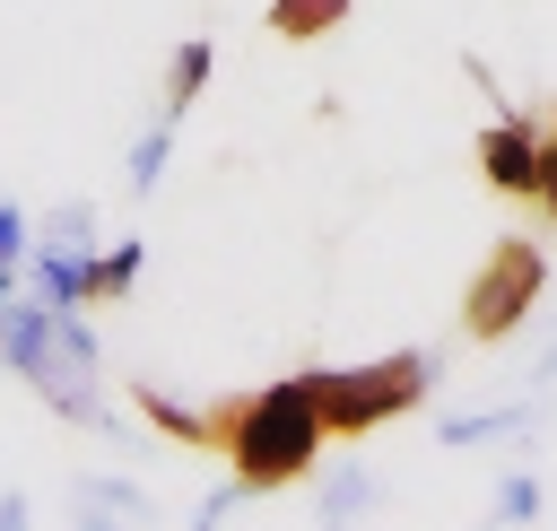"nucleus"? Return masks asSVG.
Here are the masks:
<instances>
[{
  "mask_svg": "<svg viewBox=\"0 0 557 531\" xmlns=\"http://www.w3.org/2000/svg\"><path fill=\"white\" fill-rule=\"evenodd\" d=\"M0 366L70 427H96L113 435L122 409L104 400V366H96V331H87V305H44V296H9L0 305Z\"/></svg>",
  "mask_w": 557,
  "mask_h": 531,
  "instance_id": "obj_1",
  "label": "nucleus"
},
{
  "mask_svg": "<svg viewBox=\"0 0 557 531\" xmlns=\"http://www.w3.org/2000/svg\"><path fill=\"white\" fill-rule=\"evenodd\" d=\"M322 444H331V427H322L305 374H278V383H261V392H244V400L218 409V461H226L252 496L296 487V479L322 461Z\"/></svg>",
  "mask_w": 557,
  "mask_h": 531,
  "instance_id": "obj_2",
  "label": "nucleus"
},
{
  "mask_svg": "<svg viewBox=\"0 0 557 531\" xmlns=\"http://www.w3.org/2000/svg\"><path fill=\"white\" fill-rule=\"evenodd\" d=\"M305 383H313V409H322L331 435H374L435 392V357L392 348V357H366V366H305Z\"/></svg>",
  "mask_w": 557,
  "mask_h": 531,
  "instance_id": "obj_3",
  "label": "nucleus"
},
{
  "mask_svg": "<svg viewBox=\"0 0 557 531\" xmlns=\"http://www.w3.org/2000/svg\"><path fill=\"white\" fill-rule=\"evenodd\" d=\"M540 296H548V252H540V235H505V244L470 270L461 331H470L479 348H496V339H513V331L540 313Z\"/></svg>",
  "mask_w": 557,
  "mask_h": 531,
  "instance_id": "obj_4",
  "label": "nucleus"
},
{
  "mask_svg": "<svg viewBox=\"0 0 557 531\" xmlns=\"http://www.w3.org/2000/svg\"><path fill=\"white\" fill-rule=\"evenodd\" d=\"M479 174H487L505 200H531V192H540V122L513 113V104H496V122L479 131Z\"/></svg>",
  "mask_w": 557,
  "mask_h": 531,
  "instance_id": "obj_5",
  "label": "nucleus"
},
{
  "mask_svg": "<svg viewBox=\"0 0 557 531\" xmlns=\"http://www.w3.org/2000/svg\"><path fill=\"white\" fill-rule=\"evenodd\" d=\"M174 139H183V104H165V96H157V104H148V122H139V131H131V148H122V192H139V200H148V192L165 183V165H174Z\"/></svg>",
  "mask_w": 557,
  "mask_h": 531,
  "instance_id": "obj_6",
  "label": "nucleus"
},
{
  "mask_svg": "<svg viewBox=\"0 0 557 531\" xmlns=\"http://www.w3.org/2000/svg\"><path fill=\"white\" fill-rule=\"evenodd\" d=\"M70 514H78V522H148L157 505H148V487L122 479V470H78V479H70Z\"/></svg>",
  "mask_w": 557,
  "mask_h": 531,
  "instance_id": "obj_7",
  "label": "nucleus"
},
{
  "mask_svg": "<svg viewBox=\"0 0 557 531\" xmlns=\"http://www.w3.org/2000/svg\"><path fill=\"white\" fill-rule=\"evenodd\" d=\"M531 427H540V400H513V409H453V418H435V444H531Z\"/></svg>",
  "mask_w": 557,
  "mask_h": 531,
  "instance_id": "obj_8",
  "label": "nucleus"
},
{
  "mask_svg": "<svg viewBox=\"0 0 557 531\" xmlns=\"http://www.w3.org/2000/svg\"><path fill=\"white\" fill-rule=\"evenodd\" d=\"M87 261H96V252L35 244V252H26V296H44V305H87Z\"/></svg>",
  "mask_w": 557,
  "mask_h": 531,
  "instance_id": "obj_9",
  "label": "nucleus"
},
{
  "mask_svg": "<svg viewBox=\"0 0 557 531\" xmlns=\"http://www.w3.org/2000/svg\"><path fill=\"white\" fill-rule=\"evenodd\" d=\"M131 400H139V418H148L157 435H174V444H191V453H218V409H183V400H165L157 383H139Z\"/></svg>",
  "mask_w": 557,
  "mask_h": 531,
  "instance_id": "obj_10",
  "label": "nucleus"
},
{
  "mask_svg": "<svg viewBox=\"0 0 557 531\" xmlns=\"http://www.w3.org/2000/svg\"><path fill=\"white\" fill-rule=\"evenodd\" d=\"M383 505V479L366 470V461H331V479L313 487V514L322 522H357V514H374Z\"/></svg>",
  "mask_w": 557,
  "mask_h": 531,
  "instance_id": "obj_11",
  "label": "nucleus"
},
{
  "mask_svg": "<svg viewBox=\"0 0 557 531\" xmlns=\"http://www.w3.org/2000/svg\"><path fill=\"white\" fill-rule=\"evenodd\" d=\"M139 270H148V244H139V235H122V244H96V261H87V305H113V296H131V287H139Z\"/></svg>",
  "mask_w": 557,
  "mask_h": 531,
  "instance_id": "obj_12",
  "label": "nucleus"
},
{
  "mask_svg": "<svg viewBox=\"0 0 557 531\" xmlns=\"http://www.w3.org/2000/svg\"><path fill=\"white\" fill-rule=\"evenodd\" d=\"M209 70H218V44H209V35H191V44H174V61H165V87H157V96L191 113V104H200V87H209Z\"/></svg>",
  "mask_w": 557,
  "mask_h": 531,
  "instance_id": "obj_13",
  "label": "nucleus"
},
{
  "mask_svg": "<svg viewBox=\"0 0 557 531\" xmlns=\"http://www.w3.org/2000/svg\"><path fill=\"white\" fill-rule=\"evenodd\" d=\"M348 17V0H270V35L278 44H313V35H331Z\"/></svg>",
  "mask_w": 557,
  "mask_h": 531,
  "instance_id": "obj_14",
  "label": "nucleus"
},
{
  "mask_svg": "<svg viewBox=\"0 0 557 531\" xmlns=\"http://www.w3.org/2000/svg\"><path fill=\"white\" fill-rule=\"evenodd\" d=\"M540 505H548V487H540V461L522 453V461H513V470L496 479V496H487V514H496V522H531Z\"/></svg>",
  "mask_w": 557,
  "mask_h": 531,
  "instance_id": "obj_15",
  "label": "nucleus"
},
{
  "mask_svg": "<svg viewBox=\"0 0 557 531\" xmlns=\"http://www.w3.org/2000/svg\"><path fill=\"white\" fill-rule=\"evenodd\" d=\"M35 244H61V252H96V209L87 200H61L35 218Z\"/></svg>",
  "mask_w": 557,
  "mask_h": 531,
  "instance_id": "obj_16",
  "label": "nucleus"
},
{
  "mask_svg": "<svg viewBox=\"0 0 557 531\" xmlns=\"http://www.w3.org/2000/svg\"><path fill=\"white\" fill-rule=\"evenodd\" d=\"M26 252H35V218L17 200H0V261H26Z\"/></svg>",
  "mask_w": 557,
  "mask_h": 531,
  "instance_id": "obj_17",
  "label": "nucleus"
},
{
  "mask_svg": "<svg viewBox=\"0 0 557 531\" xmlns=\"http://www.w3.org/2000/svg\"><path fill=\"white\" fill-rule=\"evenodd\" d=\"M531 209H540V218L557 226V131L540 139V192H531Z\"/></svg>",
  "mask_w": 557,
  "mask_h": 531,
  "instance_id": "obj_18",
  "label": "nucleus"
},
{
  "mask_svg": "<svg viewBox=\"0 0 557 531\" xmlns=\"http://www.w3.org/2000/svg\"><path fill=\"white\" fill-rule=\"evenodd\" d=\"M244 496H252V487H244V479H226V487H209V496H200V514H191V522H226Z\"/></svg>",
  "mask_w": 557,
  "mask_h": 531,
  "instance_id": "obj_19",
  "label": "nucleus"
},
{
  "mask_svg": "<svg viewBox=\"0 0 557 531\" xmlns=\"http://www.w3.org/2000/svg\"><path fill=\"white\" fill-rule=\"evenodd\" d=\"M540 383H557V331H548V339H540V357H531V392H540Z\"/></svg>",
  "mask_w": 557,
  "mask_h": 531,
  "instance_id": "obj_20",
  "label": "nucleus"
},
{
  "mask_svg": "<svg viewBox=\"0 0 557 531\" xmlns=\"http://www.w3.org/2000/svg\"><path fill=\"white\" fill-rule=\"evenodd\" d=\"M26 522H35V505L26 496H0V531H26Z\"/></svg>",
  "mask_w": 557,
  "mask_h": 531,
  "instance_id": "obj_21",
  "label": "nucleus"
},
{
  "mask_svg": "<svg viewBox=\"0 0 557 531\" xmlns=\"http://www.w3.org/2000/svg\"><path fill=\"white\" fill-rule=\"evenodd\" d=\"M17 287H26V261H0V305H9Z\"/></svg>",
  "mask_w": 557,
  "mask_h": 531,
  "instance_id": "obj_22",
  "label": "nucleus"
}]
</instances>
